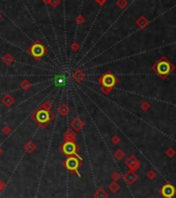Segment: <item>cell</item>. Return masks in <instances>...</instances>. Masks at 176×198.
<instances>
[{"label": "cell", "mask_w": 176, "mask_h": 198, "mask_svg": "<svg viewBox=\"0 0 176 198\" xmlns=\"http://www.w3.org/2000/svg\"><path fill=\"white\" fill-rule=\"evenodd\" d=\"M175 154H176V151L173 147H169V148L166 149V154H167L169 158H173V157L175 156Z\"/></svg>", "instance_id": "484cf974"}, {"label": "cell", "mask_w": 176, "mask_h": 198, "mask_svg": "<svg viewBox=\"0 0 176 198\" xmlns=\"http://www.w3.org/2000/svg\"><path fill=\"white\" fill-rule=\"evenodd\" d=\"M82 162H83V159L81 157L69 156L64 160L63 166L66 170L71 171V172H75L79 177H81V174L79 172V168L82 166Z\"/></svg>", "instance_id": "7a4b0ae2"}, {"label": "cell", "mask_w": 176, "mask_h": 198, "mask_svg": "<svg viewBox=\"0 0 176 198\" xmlns=\"http://www.w3.org/2000/svg\"><path fill=\"white\" fill-rule=\"evenodd\" d=\"M120 141H121V139H120V137L117 136V135H114V136H112V138H111V142H112V144H114V145L119 144Z\"/></svg>", "instance_id": "83f0119b"}, {"label": "cell", "mask_w": 176, "mask_h": 198, "mask_svg": "<svg viewBox=\"0 0 176 198\" xmlns=\"http://www.w3.org/2000/svg\"><path fill=\"white\" fill-rule=\"evenodd\" d=\"M125 165L129 167L130 170L132 171H137L140 168V162L134 154H131L129 158H126L125 160Z\"/></svg>", "instance_id": "52a82bcc"}, {"label": "cell", "mask_w": 176, "mask_h": 198, "mask_svg": "<svg viewBox=\"0 0 176 198\" xmlns=\"http://www.w3.org/2000/svg\"><path fill=\"white\" fill-rule=\"evenodd\" d=\"M59 151L67 157H69V156L80 157L78 154V153L80 151V146H79L76 142L64 141L63 143L59 146Z\"/></svg>", "instance_id": "5b68a950"}, {"label": "cell", "mask_w": 176, "mask_h": 198, "mask_svg": "<svg viewBox=\"0 0 176 198\" xmlns=\"http://www.w3.org/2000/svg\"><path fill=\"white\" fill-rule=\"evenodd\" d=\"M84 125H85V124H84V122L81 119L80 117L74 118V119L71 122V129H73L74 131H76V132H78V131H80V130L83 129Z\"/></svg>", "instance_id": "30bf717a"}, {"label": "cell", "mask_w": 176, "mask_h": 198, "mask_svg": "<svg viewBox=\"0 0 176 198\" xmlns=\"http://www.w3.org/2000/svg\"><path fill=\"white\" fill-rule=\"evenodd\" d=\"M24 149H25V151L27 154H32L33 151L37 149V145L34 144V142L28 141V142H26V143L24 144Z\"/></svg>", "instance_id": "2e32d148"}, {"label": "cell", "mask_w": 176, "mask_h": 198, "mask_svg": "<svg viewBox=\"0 0 176 198\" xmlns=\"http://www.w3.org/2000/svg\"><path fill=\"white\" fill-rule=\"evenodd\" d=\"M141 108L143 111H148L150 109V104H149V102H147V101H144L141 104Z\"/></svg>", "instance_id": "f1b7e54d"}, {"label": "cell", "mask_w": 176, "mask_h": 198, "mask_svg": "<svg viewBox=\"0 0 176 198\" xmlns=\"http://www.w3.org/2000/svg\"><path fill=\"white\" fill-rule=\"evenodd\" d=\"M2 61H3V63L6 64V66H11V64L14 63L15 58H14V56L11 53H5V54L2 56Z\"/></svg>", "instance_id": "9a60e30c"}, {"label": "cell", "mask_w": 176, "mask_h": 198, "mask_svg": "<svg viewBox=\"0 0 176 198\" xmlns=\"http://www.w3.org/2000/svg\"><path fill=\"white\" fill-rule=\"evenodd\" d=\"M113 156H114V158L116 159L117 161H121L122 159H123L124 157H125V153H124L123 151H122L121 148H118V149L115 151V153H114Z\"/></svg>", "instance_id": "ffe728a7"}, {"label": "cell", "mask_w": 176, "mask_h": 198, "mask_svg": "<svg viewBox=\"0 0 176 198\" xmlns=\"http://www.w3.org/2000/svg\"><path fill=\"white\" fill-rule=\"evenodd\" d=\"M2 153H3V151H2L1 146H0V156H1V154H2Z\"/></svg>", "instance_id": "74e56055"}, {"label": "cell", "mask_w": 176, "mask_h": 198, "mask_svg": "<svg viewBox=\"0 0 176 198\" xmlns=\"http://www.w3.org/2000/svg\"><path fill=\"white\" fill-rule=\"evenodd\" d=\"M31 118L34 120L37 124L40 125L42 129L47 127V124L50 122V112L42 108H37L34 112L31 113Z\"/></svg>", "instance_id": "3957f363"}, {"label": "cell", "mask_w": 176, "mask_h": 198, "mask_svg": "<svg viewBox=\"0 0 176 198\" xmlns=\"http://www.w3.org/2000/svg\"><path fill=\"white\" fill-rule=\"evenodd\" d=\"M69 111H71V109H69V105L66 103H62V104H60L59 105V107H58V113L61 116H66L67 114L69 113Z\"/></svg>", "instance_id": "5bb4252c"}, {"label": "cell", "mask_w": 176, "mask_h": 198, "mask_svg": "<svg viewBox=\"0 0 176 198\" xmlns=\"http://www.w3.org/2000/svg\"><path fill=\"white\" fill-rule=\"evenodd\" d=\"M71 50L73 52H78L80 50V44L78 42H74L73 44L71 45Z\"/></svg>", "instance_id": "4316f807"}, {"label": "cell", "mask_w": 176, "mask_h": 198, "mask_svg": "<svg viewBox=\"0 0 176 198\" xmlns=\"http://www.w3.org/2000/svg\"><path fill=\"white\" fill-rule=\"evenodd\" d=\"M55 118V115H54V113H52L51 111H50V120H53Z\"/></svg>", "instance_id": "d590c367"}, {"label": "cell", "mask_w": 176, "mask_h": 198, "mask_svg": "<svg viewBox=\"0 0 176 198\" xmlns=\"http://www.w3.org/2000/svg\"><path fill=\"white\" fill-rule=\"evenodd\" d=\"M111 178H112L113 182H118V180L121 178V174H120L118 171H114V172L111 174Z\"/></svg>", "instance_id": "cb8c5ba5"}, {"label": "cell", "mask_w": 176, "mask_h": 198, "mask_svg": "<svg viewBox=\"0 0 176 198\" xmlns=\"http://www.w3.org/2000/svg\"><path fill=\"white\" fill-rule=\"evenodd\" d=\"M147 177L149 178V180H153L154 177H155V171L154 170H149L148 172H147Z\"/></svg>", "instance_id": "d6a6232c"}, {"label": "cell", "mask_w": 176, "mask_h": 198, "mask_svg": "<svg viewBox=\"0 0 176 198\" xmlns=\"http://www.w3.org/2000/svg\"><path fill=\"white\" fill-rule=\"evenodd\" d=\"M2 17H3V16H2V14L0 13V20H1V19H2Z\"/></svg>", "instance_id": "f35d334b"}, {"label": "cell", "mask_w": 176, "mask_h": 198, "mask_svg": "<svg viewBox=\"0 0 176 198\" xmlns=\"http://www.w3.org/2000/svg\"><path fill=\"white\" fill-rule=\"evenodd\" d=\"M27 52L29 53L33 58H35L37 60H40L43 56L46 55V53L48 52V49H47V47H45V46L40 43V41L37 40L28 48Z\"/></svg>", "instance_id": "277c9868"}, {"label": "cell", "mask_w": 176, "mask_h": 198, "mask_svg": "<svg viewBox=\"0 0 176 198\" xmlns=\"http://www.w3.org/2000/svg\"><path fill=\"white\" fill-rule=\"evenodd\" d=\"M161 194L165 198H173V196L176 194V189L171 183H166L161 189Z\"/></svg>", "instance_id": "ba28073f"}, {"label": "cell", "mask_w": 176, "mask_h": 198, "mask_svg": "<svg viewBox=\"0 0 176 198\" xmlns=\"http://www.w3.org/2000/svg\"><path fill=\"white\" fill-rule=\"evenodd\" d=\"M93 197L94 198H108V193L106 192L103 188H98V189L94 192V194H93Z\"/></svg>", "instance_id": "ac0fdd59"}, {"label": "cell", "mask_w": 176, "mask_h": 198, "mask_svg": "<svg viewBox=\"0 0 176 198\" xmlns=\"http://www.w3.org/2000/svg\"><path fill=\"white\" fill-rule=\"evenodd\" d=\"M40 108H42V109H45V110H47V111H51L52 110V108H53V103L51 102V101H49V100H47V101H45L44 103L40 105Z\"/></svg>", "instance_id": "7402d4cb"}, {"label": "cell", "mask_w": 176, "mask_h": 198, "mask_svg": "<svg viewBox=\"0 0 176 198\" xmlns=\"http://www.w3.org/2000/svg\"><path fill=\"white\" fill-rule=\"evenodd\" d=\"M42 1L44 2V4L47 5V4H50V1H51V0H42Z\"/></svg>", "instance_id": "8d00e7d4"}, {"label": "cell", "mask_w": 176, "mask_h": 198, "mask_svg": "<svg viewBox=\"0 0 176 198\" xmlns=\"http://www.w3.org/2000/svg\"><path fill=\"white\" fill-rule=\"evenodd\" d=\"M98 82L101 83V86L113 88L118 83V79L111 72H106L105 74L98 78Z\"/></svg>", "instance_id": "8992f818"}, {"label": "cell", "mask_w": 176, "mask_h": 198, "mask_svg": "<svg viewBox=\"0 0 176 198\" xmlns=\"http://www.w3.org/2000/svg\"><path fill=\"white\" fill-rule=\"evenodd\" d=\"M85 77L86 74L83 71H81V70H77V71H75L73 73V79L76 82H79V83L83 81L85 79Z\"/></svg>", "instance_id": "4fadbf2b"}, {"label": "cell", "mask_w": 176, "mask_h": 198, "mask_svg": "<svg viewBox=\"0 0 176 198\" xmlns=\"http://www.w3.org/2000/svg\"><path fill=\"white\" fill-rule=\"evenodd\" d=\"M1 132L3 133V135L8 136L9 133H11V128L8 125H4L3 127H2V129H1Z\"/></svg>", "instance_id": "d4e9b609"}, {"label": "cell", "mask_w": 176, "mask_h": 198, "mask_svg": "<svg viewBox=\"0 0 176 198\" xmlns=\"http://www.w3.org/2000/svg\"><path fill=\"white\" fill-rule=\"evenodd\" d=\"M108 188H109V190L112 193H117L120 190V185L117 182H113L108 186Z\"/></svg>", "instance_id": "44dd1931"}, {"label": "cell", "mask_w": 176, "mask_h": 198, "mask_svg": "<svg viewBox=\"0 0 176 198\" xmlns=\"http://www.w3.org/2000/svg\"><path fill=\"white\" fill-rule=\"evenodd\" d=\"M60 3H61V0H51V1H50V5H51L52 8H57Z\"/></svg>", "instance_id": "4dcf8cb0"}, {"label": "cell", "mask_w": 176, "mask_h": 198, "mask_svg": "<svg viewBox=\"0 0 176 198\" xmlns=\"http://www.w3.org/2000/svg\"><path fill=\"white\" fill-rule=\"evenodd\" d=\"M31 86H32V83H31L29 80H27V79H24V80L20 83V87L25 91L29 90L31 88Z\"/></svg>", "instance_id": "d6986e66"}, {"label": "cell", "mask_w": 176, "mask_h": 198, "mask_svg": "<svg viewBox=\"0 0 176 198\" xmlns=\"http://www.w3.org/2000/svg\"><path fill=\"white\" fill-rule=\"evenodd\" d=\"M116 5L120 9H123L127 6V1L126 0H117L116 1Z\"/></svg>", "instance_id": "603a6c76"}, {"label": "cell", "mask_w": 176, "mask_h": 198, "mask_svg": "<svg viewBox=\"0 0 176 198\" xmlns=\"http://www.w3.org/2000/svg\"><path fill=\"white\" fill-rule=\"evenodd\" d=\"M175 70V67L168 60V58H166L165 56L161 57L158 61L152 66V71L154 73H156L158 75L161 79L165 80V79L168 78V76L172 73Z\"/></svg>", "instance_id": "6da1fadb"}, {"label": "cell", "mask_w": 176, "mask_h": 198, "mask_svg": "<svg viewBox=\"0 0 176 198\" xmlns=\"http://www.w3.org/2000/svg\"><path fill=\"white\" fill-rule=\"evenodd\" d=\"M84 22H85V18L82 15H79L76 17V23L78 24V25H82V24H84Z\"/></svg>", "instance_id": "f546056e"}, {"label": "cell", "mask_w": 176, "mask_h": 198, "mask_svg": "<svg viewBox=\"0 0 176 198\" xmlns=\"http://www.w3.org/2000/svg\"><path fill=\"white\" fill-rule=\"evenodd\" d=\"M136 24H137V26H138L139 28H145L146 26L148 25V20H147L144 16H141V17H139V18L137 19Z\"/></svg>", "instance_id": "e0dca14e"}, {"label": "cell", "mask_w": 176, "mask_h": 198, "mask_svg": "<svg viewBox=\"0 0 176 198\" xmlns=\"http://www.w3.org/2000/svg\"><path fill=\"white\" fill-rule=\"evenodd\" d=\"M63 139L64 141H72L75 142L77 139V133L74 131L73 129H67L66 132L63 133Z\"/></svg>", "instance_id": "8fae6325"}, {"label": "cell", "mask_w": 176, "mask_h": 198, "mask_svg": "<svg viewBox=\"0 0 176 198\" xmlns=\"http://www.w3.org/2000/svg\"><path fill=\"white\" fill-rule=\"evenodd\" d=\"M4 188H5V183H4L3 180H0V193L4 190Z\"/></svg>", "instance_id": "e575fe53"}, {"label": "cell", "mask_w": 176, "mask_h": 198, "mask_svg": "<svg viewBox=\"0 0 176 198\" xmlns=\"http://www.w3.org/2000/svg\"><path fill=\"white\" fill-rule=\"evenodd\" d=\"M95 1V3L98 4V5H100V6H103L104 4L107 2V0H94Z\"/></svg>", "instance_id": "836d02e7"}, {"label": "cell", "mask_w": 176, "mask_h": 198, "mask_svg": "<svg viewBox=\"0 0 176 198\" xmlns=\"http://www.w3.org/2000/svg\"><path fill=\"white\" fill-rule=\"evenodd\" d=\"M15 101H16L15 98H14L11 93H6V95H4L1 99V102L3 103L6 107H11V106H13L14 104H15Z\"/></svg>", "instance_id": "7c38bea8"}, {"label": "cell", "mask_w": 176, "mask_h": 198, "mask_svg": "<svg viewBox=\"0 0 176 198\" xmlns=\"http://www.w3.org/2000/svg\"><path fill=\"white\" fill-rule=\"evenodd\" d=\"M113 88H108V87H104V86H101V91L104 93V95H108L112 91Z\"/></svg>", "instance_id": "1f68e13d"}, {"label": "cell", "mask_w": 176, "mask_h": 198, "mask_svg": "<svg viewBox=\"0 0 176 198\" xmlns=\"http://www.w3.org/2000/svg\"><path fill=\"white\" fill-rule=\"evenodd\" d=\"M123 180H125V183H126L127 185L132 186V185H134L137 180H138V174L136 173V171L129 170L123 175Z\"/></svg>", "instance_id": "9c48e42d"}]
</instances>
